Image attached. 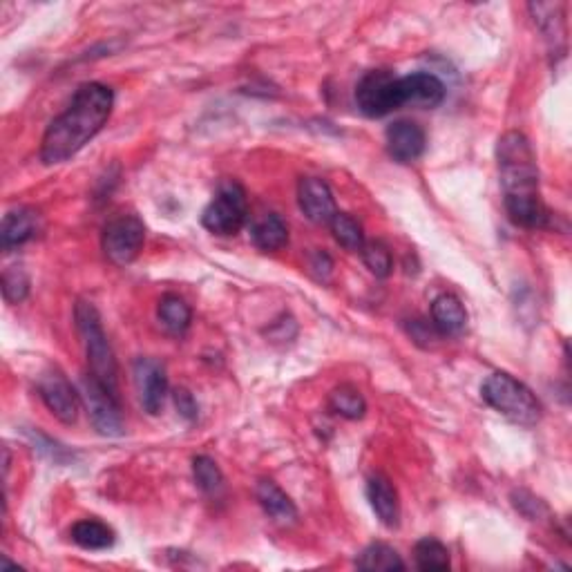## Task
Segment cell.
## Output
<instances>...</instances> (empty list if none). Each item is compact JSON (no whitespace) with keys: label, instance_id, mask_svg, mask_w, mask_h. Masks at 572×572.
<instances>
[{"label":"cell","instance_id":"16","mask_svg":"<svg viewBox=\"0 0 572 572\" xmlns=\"http://www.w3.org/2000/svg\"><path fill=\"white\" fill-rule=\"evenodd\" d=\"M530 12L535 16V23L546 36L552 54H564L566 47V21H564V5L561 3H532Z\"/></svg>","mask_w":572,"mask_h":572},{"label":"cell","instance_id":"10","mask_svg":"<svg viewBox=\"0 0 572 572\" xmlns=\"http://www.w3.org/2000/svg\"><path fill=\"white\" fill-rule=\"evenodd\" d=\"M445 85L438 76L429 72H414L398 76V97L400 106L436 108L445 101Z\"/></svg>","mask_w":572,"mask_h":572},{"label":"cell","instance_id":"22","mask_svg":"<svg viewBox=\"0 0 572 572\" xmlns=\"http://www.w3.org/2000/svg\"><path fill=\"white\" fill-rule=\"evenodd\" d=\"M329 407L347 421H360L367 412V400L354 385H340L329 394Z\"/></svg>","mask_w":572,"mask_h":572},{"label":"cell","instance_id":"11","mask_svg":"<svg viewBox=\"0 0 572 572\" xmlns=\"http://www.w3.org/2000/svg\"><path fill=\"white\" fill-rule=\"evenodd\" d=\"M135 383L141 407L146 409L150 416H157L164 407V400L168 394V376L164 365L157 360L141 358L135 365Z\"/></svg>","mask_w":572,"mask_h":572},{"label":"cell","instance_id":"21","mask_svg":"<svg viewBox=\"0 0 572 572\" xmlns=\"http://www.w3.org/2000/svg\"><path fill=\"white\" fill-rule=\"evenodd\" d=\"M157 316L168 333L184 336L190 327V320H193V311H190L186 300H181L179 295H164V298L159 300Z\"/></svg>","mask_w":572,"mask_h":572},{"label":"cell","instance_id":"29","mask_svg":"<svg viewBox=\"0 0 572 572\" xmlns=\"http://www.w3.org/2000/svg\"><path fill=\"white\" fill-rule=\"evenodd\" d=\"M27 434H30V438H32L34 450L45 454L47 459H52L54 463H65V461L72 459V454L65 450L63 445L52 441V438H47L45 434H41V432H27Z\"/></svg>","mask_w":572,"mask_h":572},{"label":"cell","instance_id":"17","mask_svg":"<svg viewBox=\"0 0 572 572\" xmlns=\"http://www.w3.org/2000/svg\"><path fill=\"white\" fill-rule=\"evenodd\" d=\"M432 324L441 336H459L467 327V311L452 293H441L432 302Z\"/></svg>","mask_w":572,"mask_h":572},{"label":"cell","instance_id":"7","mask_svg":"<svg viewBox=\"0 0 572 572\" xmlns=\"http://www.w3.org/2000/svg\"><path fill=\"white\" fill-rule=\"evenodd\" d=\"M356 103L360 112L371 119L385 117V114L398 110V76L387 70L367 72L356 88Z\"/></svg>","mask_w":572,"mask_h":572},{"label":"cell","instance_id":"14","mask_svg":"<svg viewBox=\"0 0 572 572\" xmlns=\"http://www.w3.org/2000/svg\"><path fill=\"white\" fill-rule=\"evenodd\" d=\"M367 499L380 523L387 528H396L400 523V501L394 483L383 474L371 476L367 483Z\"/></svg>","mask_w":572,"mask_h":572},{"label":"cell","instance_id":"15","mask_svg":"<svg viewBox=\"0 0 572 572\" xmlns=\"http://www.w3.org/2000/svg\"><path fill=\"white\" fill-rule=\"evenodd\" d=\"M38 233V213L32 208H16L9 211L0 226V246L3 251H14L18 246L34 240Z\"/></svg>","mask_w":572,"mask_h":572},{"label":"cell","instance_id":"25","mask_svg":"<svg viewBox=\"0 0 572 572\" xmlns=\"http://www.w3.org/2000/svg\"><path fill=\"white\" fill-rule=\"evenodd\" d=\"M333 240H336L342 249L347 251H362L365 246V233H362V226L358 219H354L347 213H336V217L329 222Z\"/></svg>","mask_w":572,"mask_h":572},{"label":"cell","instance_id":"3","mask_svg":"<svg viewBox=\"0 0 572 572\" xmlns=\"http://www.w3.org/2000/svg\"><path fill=\"white\" fill-rule=\"evenodd\" d=\"M74 320H76V331L83 340L85 356H88V374L92 378H97L103 387H108L110 392L119 394V369H117V358H114V351L108 342L106 331H103V324L99 318V311L94 309V304L90 302H79L74 309Z\"/></svg>","mask_w":572,"mask_h":572},{"label":"cell","instance_id":"28","mask_svg":"<svg viewBox=\"0 0 572 572\" xmlns=\"http://www.w3.org/2000/svg\"><path fill=\"white\" fill-rule=\"evenodd\" d=\"M3 293L9 304H21L30 293V275L23 266H12L3 273Z\"/></svg>","mask_w":572,"mask_h":572},{"label":"cell","instance_id":"23","mask_svg":"<svg viewBox=\"0 0 572 572\" xmlns=\"http://www.w3.org/2000/svg\"><path fill=\"white\" fill-rule=\"evenodd\" d=\"M356 566L360 570H403L405 561L387 543H371L360 552Z\"/></svg>","mask_w":572,"mask_h":572},{"label":"cell","instance_id":"9","mask_svg":"<svg viewBox=\"0 0 572 572\" xmlns=\"http://www.w3.org/2000/svg\"><path fill=\"white\" fill-rule=\"evenodd\" d=\"M38 396L50 409L54 418H59L65 425H74L79 421L81 412V398L76 394L72 383L65 378L61 371L50 369L38 378Z\"/></svg>","mask_w":572,"mask_h":572},{"label":"cell","instance_id":"27","mask_svg":"<svg viewBox=\"0 0 572 572\" xmlns=\"http://www.w3.org/2000/svg\"><path fill=\"white\" fill-rule=\"evenodd\" d=\"M362 262H365L367 269L376 275V278H389L394 271V257L392 251L387 249L383 242H365L362 246Z\"/></svg>","mask_w":572,"mask_h":572},{"label":"cell","instance_id":"19","mask_svg":"<svg viewBox=\"0 0 572 572\" xmlns=\"http://www.w3.org/2000/svg\"><path fill=\"white\" fill-rule=\"evenodd\" d=\"M251 240L260 251H280L289 244V226L280 215L269 213L251 226Z\"/></svg>","mask_w":572,"mask_h":572},{"label":"cell","instance_id":"18","mask_svg":"<svg viewBox=\"0 0 572 572\" xmlns=\"http://www.w3.org/2000/svg\"><path fill=\"white\" fill-rule=\"evenodd\" d=\"M257 501H260L262 510L269 514L273 521L278 523H293L298 519V508H295V503L291 501L289 494H286L278 483L273 481H260L257 483Z\"/></svg>","mask_w":572,"mask_h":572},{"label":"cell","instance_id":"26","mask_svg":"<svg viewBox=\"0 0 572 572\" xmlns=\"http://www.w3.org/2000/svg\"><path fill=\"white\" fill-rule=\"evenodd\" d=\"M193 476L197 488L206 494H219L224 490V474L219 470V465L211 459V456H195L193 459Z\"/></svg>","mask_w":572,"mask_h":572},{"label":"cell","instance_id":"1","mask_svg":"<svg viewBox=\"0 0 572 572\" xmlns=\"http://www.w3.org/2000/svg\"><path fill=\"white\" fill-rule=\"evenodd\" d=\"M114 108V92L103 83H83L70 106L47 126L41 141L45 166L63 164L83 150L106 126Z\"/></svg>","mask_w":572,"mask_h":572},{"label":"cell","instance_id":"30","mask_svg":"<svg viewBox=\"0 0 572 572\" xmlns=\"http://www.w3.org/2000/svg\"><path fill=\"white\" fill-rule=\"evenodd\" d=\"M175 407H177L179 416L186 418L188 423L197 421L199 405H197V400L193 398V394L188 392V389H177V392H175Z\"/></svg>","mask_w":572,"mask_h":572},{"label":"cell","instance_id":"4","mask_svg":"<svg viewBox=\"0 0 572 572\" xmlns=\"http://www.w3.org/2000/svg\"><path fill=\"white\" fill-rule=\"evenodd\" d=\"M481 396L492 409L519 427H535L543 416V407L532 389L503 371L485 380Z\"/></svg>","mask_w":572,"mask_h":572},{"label":"cell","instance_id":"24","mask_svg":"<svg viewBox=\"0 0 572 572\" xmlns=\"http://www.w3.org/2000/svg\"><path fill=\"white\" fill-rule=\"evenodd\" d=\"M416 566L421 570H450V550H447L441 541L425 537L416 543L414 548Z\"/></svg>","mask_w":572,"mask_h":572},{"label":"cell","instance_id":"2","mask_svg":"<svg viewBox=\"0 0 572 572\" xmlns=\"http://www.w3.org/2000/svg\"><path fill=\"white\" fill-rule=\"evenodd\" d=\"M497 164L505 195V211L517 226L543 228L550 213L539 193V166L526 135L505 132L497 143Z\"/></svg>","mask_w":572,"mask_h":572},{"label":"cell","instance_id":"6","mask_svg":"<svg viewBox=\"0 0 572 572\" xmlns=\"http://www.w3.org/2000/svg\"><path fill=\"white\" fill-rule=\"evenodd\" d=\"M146 242V224L135 213L117 215L103 228V253L117 266H128L139 257Z\"/></svg>","mask_w":572,"mask_h":572},{"label":"cell","instance_id":"31","mask_svg":"<svg viewBox=\"0 0 572 572\" xmlns=\"http://www.w3.org/2000/svg\"><path fill=\"white\" fill-rule=\"evenodd\" d=\"M309 269H311L313 275H316L318 280H327L329 275H331V269H333L331 257L324 251H316V253L311 255V260H309Z\"/></svg>","mask_w":572,"mask_h":572},{"label":"cell","instance_id":"13","mask_svg":"<svg viewBox=\"0 0 572 572\" xmlns=\"http://www.w3.org/2000/svg\"><path fill=\"white\" fill-rule=\"evenodd\" d=\"M387 152L400 164H412L421 159L427 148L425 130L414 121H394L385 132Z\"/></svg>","mask_w":572,"mask_h":572},{"label":"cell","instance_id":"8","mask_svg":"<svg viewBox=\"0 0 572 572\" xmlns=\"http://www.w3.org/2000/svg\"><path fill=\"white\" fill-rule=\"evenodd\" d=\"M83 398L88 405V412L92 418V425L97 427L101 436H121L123 434V414L119 394L110 392L103 387L97 378L90 374L83 376Z\"/></svg>","mask_w":572,"mask_h":572},{"label":"cell","instance_id":"5","mask_svg":"<svg viewBox=\"0 0 572 572\" xmlns=\"http://www.w3.org/2000/svg\"><path fill=\"white\" fill-rule=\"evenodd\" d=\"M246 219H249L246 190L231 179L217 188L213 202L204 208L202 224L213 235H235L242 231Z\"/></svg>","mask_w":572,"mask_h":572},{"label":"cell","instance_id":"12","mask_svg":"<svg viewBox=\"0 0 572 572\" xmlns=\"http://www.w3.org/2000/svg\"><path fill=\"white\" fill-rule=\"evenodd\" d=\"M298 204L304 217L313 224H329L336 217V199L329 184L320 177H304L298 184Z\"/></svg>","mask_w":572,"mask_h":572},{"label":"cell","instance_id":"20","mask_svg":"<svg viewBox=\"0 0 572 572\" xmlns=\"http://www.w3.org/2000/svg\"><path fill=\"white\" fill-rule=\"evenodd\" d=\"M72 541L83 550H108L114 546V530L97 519H83L72 526Z\"/></svg>","mask_w":572,"mask_h":572}]
</instances>
